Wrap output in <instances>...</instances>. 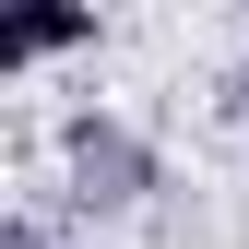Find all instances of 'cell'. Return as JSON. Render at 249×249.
<instances>
[{
	"label": "cell",
	"mask_w": 249,
	"mask_h": 249,
	"mask_svg": "<svg viewBox=\"0 0 249 249\" xmlns=\"http://www.w3.org/2000/svg\"><path fill=\"white\" fill-rule=\"evenodd\" d=\"M71 178H83V202H142L154 190V154L119 131V119H71Z\"/></svg>",
	"instance_id": "1"
},
{
	"label": "cell",
	"mask_w": 249,
	"mask_h": 249,
	"mask_svg": "<svg viewBox=\"0 0 249 249\" xmlns=\"http://www.w3.org/2000/svg\"><path fill=\"white\" fill-rule=\"evenodd\" d=\"M24 59H36V36H24V24H12V0H0V71H24Z\"/></svg>",
	"instance_id": "3"
},
{
	"label": "cell",
	"mask_w": 249,
	"mask_h": 249,
	"mask_svg": "<svg viewBox=\"0 0 249 249\" xmlns=\"http://www.w3.org/2000/svg\"><path fill=\"white\" fill-rule=\"evenodd\" d=\"M12 24L36 36V59H59V48H95V0H12Z\"/></svg>",
	"instance_id": "2"
},
{
	"label": "cell",
	"mask_w": 249,
	"mask_h": 249,
	"mask_svg": "<svg viewBox=\"0 0 249 249\" xmlns=\"http://www.w3.org/2000/svg\"><path fill=\"white\" fill-rule=\"evenodd\" d=\"M237 95H249V71H237Z\"/></svg>",
	"instance_id": "5"
},
{
	"label": "cell",
	"mask_w": 249,
	"mask_h": 249,
	"mask_svg": "<svg viewBox=\"0 0 249 249\" xmlns=\"http://www.w3.org/2000/svg\"><path fill=\"white\" fill-rule=\"evenodd\" d=\"M0 249H48V226L36 213H0Z\"/></svg>",
	"instance_id": "4"
}]
</instances>
